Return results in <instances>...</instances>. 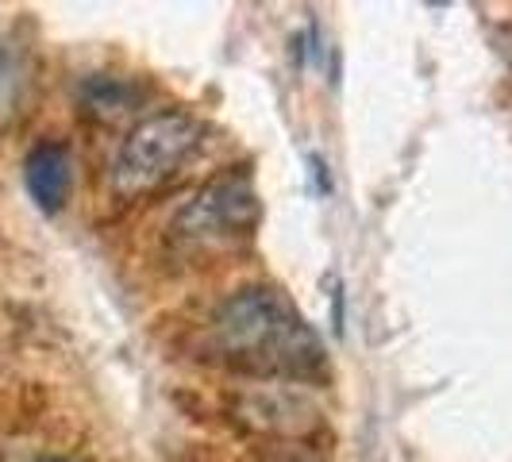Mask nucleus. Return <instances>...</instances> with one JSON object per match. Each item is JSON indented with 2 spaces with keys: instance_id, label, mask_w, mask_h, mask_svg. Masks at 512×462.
Returning a JSON list of instances; mask_svg holds the SVG:
<instances>
[{
  "instance_id": "9",
  "label": "nucleus",
  "mask_w": 512,
  "mask_h": 462,
  "mask_svg": "<svg viewBox=\"0 0 512 462\" xmlns=\"http://www.w3.org/2000/svg\"><path fill=\"white\" fill-rule=\"evenodd\" d=\"M332 332L343 335V289H332Z\"/></svg>"
},
{
  "instance_id": "6",
  "label": "nucleus",
  "mask_w": 512,
  "mask_h": 462,
  "mask_svg": "<svg viewBox=\"0 0 512 462\" xmlns=\"http://www.w3.org/2000/svg\"><path fill=\"white\" fill-rule=\"evenodd\" d=\"M135 97V89H131L128 81H120V77H89L85 85H81V101L89 112H97V116H116V112H124Z\"/></svg>"
},
{
  "instance_id": "7",
  "label": "nucleus",
  "mask_w": 512,
  "mask_h": 462,
  "mask_svg": "<svg viewBox=\"0 0 512 462\" xmlns=\"http://www.w3.org/2000/svg\"><path fill=\"white\" fill-rule=\"evenodd\" d=\"M27 85V70H24V58L8 47H0V120L16 108L20 93Z\"/></svg>"
},
{
  "instance_id": "5",
  "label": "nucleus",
  "mask_w": 512,
  "mask_h": 462,
  "mask_svg": "<svg viewBox=\"0 0 512 462\" xmlns=\"http://www.w3.org/2000/svg\"><path fill=\"white\" fill-rule=\"evenodd\" d=\"M316 412L305 401V393H289V389H266L251 397V412H270L258 428L266 432H297L301 428V412Z\"/></svg>"
},
{
  "instance_id": "4",
  "label": "nucleus",
  "mask_w": 512,
  "mask_h": 462,
  "mask_svg": "<svg viewBox=\"0 0 512 462\" xmlns=\"http://www.w3.org/2000/svg\"><path fill=\"white\" fill-rule=\"evenodd\" d=\"M24 181L31 201L39 205V212H62V205L70 201V185H74V158L62 143H39L31 147L24 158Z\"/></svg>"
},
{
  "instance_id": "3",
  "label": "nucleus",
  "mask_w": 512,
  "mask_h": 462,
  "mask_svg": "<svg viewBox=\"0 0 512 462\" xmlns=\"http://www.w3.org/2000/svg\"><path fill=\"white\" fill-rule=\"evenodd\" d=\"M258 224V193L247 174H220L178 212V231L185 239H231Z\"/></svg>"
},
{
  "instance_id": "10",
  "label": "nucleus",
  "mask_w": 512,
  "mask_h": 462,
  "mask_svg": "<svg viewBox=\"0 0 512 462\" xmlns=\"http://www.w3.org/2000/svg\"><path fill=\"white\" fill-rule=\"evenodd\" d=\"M509 54H512V43H509Z\"/></svg>"
},
{
  "instance_id": "2",
  "label": "nucleus",
  "mask_w": 512,
  "mask_h": 462,
  "mask_svg": "<svg viewBox=\"0 0 512 462\" xmlns=\"http://www.w3.org/2000/svg\"><path fill=\"white\" fill-rule=\"evenodd\" d=\"M201 135H205L201 120L185 108H158L143 116L120 143V154L112 162V189L120 197H143L158 189L197 151Z\"/></svg>"
},
{
  "instance_id": "1",
  "label": "nucleus",
  "mask_w": 512,
  "mask_h": 462,
  "mask_svg": "<svg viewBox=\"0 0 512 462\" xmlns=\"http://www.w3.org/2000/svg\"><path fill=\"white\" fill-rule=\"evenodd\" d=\"M212 343L239 370L266 378H308L324 366L320 335L270 285L231 293L212 316Z\"/></svg>"
},
{
  "instance_id": "8",
  "label": "nucleus",
  "mask_w": 512,
  "mask_h": 462,
  "mask_svg": "<svg viewBox=\"0 0 512 462\" xmlns=\"http://www.w3.org/2000/svg\"><path fill=\"white\" fill-rule=\"evenodd\" d=\"M308 174H312V185H316L320 197L332 193V170H328V162L320 154H308Z\"/></svg>"
}]
</instances>
